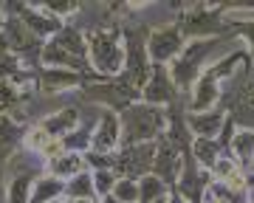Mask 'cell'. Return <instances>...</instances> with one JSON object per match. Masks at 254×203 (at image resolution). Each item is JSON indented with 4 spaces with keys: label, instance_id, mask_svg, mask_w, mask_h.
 <instances>
[{
    "label": "cell",
    "instance_id": "obj_1",
    "mask_svg": "<svg viewBox=\"0 0 254 203\" xmlns=\"http://www.w3.org/2000/svg\"><path fill=\"white\" fill-rule=\"evenodd\" d=\"M88 40V65L91 74L99 79H119L125 71V28L119 26H102L85 31Z\"/></svg>",
    "mask_w": 254,
    "mask_h": 203
},
{
    "label": "cell",
    "instance_id": "obj_2",
    "mask_svg": "<svg viewBox=\"0 0 254 203\" xmlns=\"http://www.w3.org/2000/svg\"><path fill=\"white\" fill-rule=\"evenodd\" d=\"M119 121H122V147H130V144H155V141L167 136V127H170V116L161 107H153V104H144L138 99L133 102L130 107L119 113Z\"/></svg>",
    "mask_w": 254,
    "mask_h": 203
},
{
    "label": "cell",
    "instance_id": "obj_3",
    "mask_svg": "<svg viewBox=\"0 0 254 203\" xmlns=\"http://www.w3.org/2000/svg\"><path fill=\"white\" fill-rule=\"evenodd\" d=\"M220 43H223V37H203V40H190L184 46L181 54L167 65L178 91H187V93L192 91V85L198 82V76L206 71V59L212 54V48H218Z\"/></svg>",
    "mask_w": 254,
    "mask_h": 203
},
{
    "label": "cell",
    "instance_id": "obj_4",
    "mask_svg": "<svg viewBox=\"0 0 254 203\" xmlns=\"http://www.w3.org/2000/svg\"><path fill=\"white\" fill-rule=\"evenodd\" d=\"M125 48H127L125 71H122L119 79L130 91H136L141 96V88L153 74V62H150V54H147V28H138V26L125 28Z\"/></svg>",
    "mask_w": 254,
    "mask_h": 203
},
{
    "label": "cell",
    "instance_id": "obj_5",
    "mask_svg": "<svg viewBox=\"0 0 254 203\" xmlns=\"http://www.w3.org/2000/svg\"><path fill=\"white\" fill-rule=\"evenodd\" d=\"M184 40H203V37H220L223 34V6H192L178 20Z\"/></svg>",
    "mask_w": 254,
    "mask_h": 203
},
{
    "label": "cell",
    "instance_id": "obj_6",
    "mask_svg": "<svg viewBox=\"0 0 254 203\" xmlns=\"http://www.w3.org/2000/svg\"><path fill=\"white\" fill-rule=\"evenodd\" d=\"M184 46H187V40H184L178 23L155 26L147 31V54H150L153 65H170L184 51Z\"/></svg>",
    "mask_w": 254,
    "mask_h": 203
},
{
    "label": "cell",
    "instance_id": "obj_7",
    "mask_svg": "<svg viewBox=\"0 0 254 203\" xmlns=\"http://www.w3.org/2000/svg\"><path fill=\"white\" fill-rule=\"evenodd\" d=\"M153 161H155V144H130L122 147L113 155V172L119 178H144L153 172Z\"/></svg>",
    "mask_w": 254,
    "mask_h": 203
},
{
    "label": "cell",
    "instance_id": "obj_8",
    "mask_svg": "<svg viewBox=\"0 0 254 203\" xmlns=\"http://www.w3.org/2000/svg\"><path fill=\"white\" fill-rule=\"evenodd\" d=\"M141 102L153 104V107H161V110H170L173 104L181 102V91L175 88L167 65H153V74H150L147 85L141 88Z\"/></svg>",
    "mask_w": 254,
    "mask_h": 203
},
{
    "label": "cell",
    "instance_id": "obj_9",
    "mask_svg": "<svg viewBox=\"0 0 254 203\" xmlns=\"http://www.w3.org/2000/svg\"><path fill=\"white\" fill-rule=\"evenodd\" d=\"M6 9H9L14 17H20V23H23L37 40H43V43H48L51 37H57V34L68 26V23H63V20L51 17V14L43 9V3H31V6L17 3V6H6Z\"/></svg>",
    "mask_w": 254,
    "mask_h": 203
},
{
    "label": "cell",
    "instance_id": "obj_10",
    "mask_svg": "<svg viewBox=\"0 0 254 203\" xmlns=\"http://www.w3.org/2000/svg\"><path fill=\"white\" fill-rule=\"evenodd\" d=\"M91 150L99 152V155H116L122 150V121H119V113L102 110L99 121L93 124V133H91Z\"/></svg>",
    "mask_w": 254,
    "mask_h": 203
},
{
    "label": "cell",
    "instance_id": "obj_11",
    "mask_svg": "<svg viewBox=\"0 0 254 203\" xmlns=\"http://www.w3.org/2000/svg\"><path fill=\"white\" fill-rule=\"evenodd\" d=\"M85 82H88V76L73 74V71H54V68H40L37 71V93L46 96V99H57V96H63L73 88L82 91Z\"/></svg>",
    "mask_w": 254,
    "mask_h": 203
},
{
    "label": "cell",
    "instance_id": "obj_12",
    "mask_svg": "<svg viewBox=\"0 0 254 203\" xmlns=\"http://www.w3.org/2000/svg\"><path fill=\"white\" fill-rule=\"evenodd\" d=\"M181 164H184V152L175 147L173 141L161 136L155 141V161H153V175H158L164 184L175 189L178 184V175H181Z\"/></svg>",
    "mask_w": 254,
    "mask_h": 203
},
{
    "label": "cell",
    "instance_id": "obj_13",
    "mask_svg": "<svg viewBox=\"0 0 254 203\" xmlns=\"http://www.w3.org/2000/svg\"><path fill=\"white\" fill-rule=\"evenodd\" d=\"M220 99H223V82H218L212 74L203 71L190 91L187 113H209V110H215V107H220Z\"/></svg>",
    "mask_w": 254,
    "mask_h": 203
},
{
    "label": "cell",
    "instance_id": "obj_14",
    "mask_svg": "<svg viewBox=\"0 0 254 203\" xmlns=\"http://www.w3.org/2000/svg\"><path fill=\"white\" fill-rule=\"evenodd\" d=\"M209 175H212L215 184H223L229 189H235V192H252V178H249V172L232 155L220 158L218 164L209 169Z\"/></svg>",
    "mask_w": 254,
    "mask_h": 203
},
{
    "label": "cell",
    "instance_id": "obj_15",
    "mask_svg": "<svg viewBox=\"0 0 254 203\" xmlns=\"http://www.w3.org/2000/svg\"><path fill=\"white\" fill-rule=\"evenodd\" d=\"M34 124H40L51 139H68L73 130L82 124V116H79V107L65 104V107H57L54 113H48L46 119L34 121Z\"/></svg>",
    "mask_w": 254,
    "mask_h": 203
},
{
    "label": "cell",
    "instance_id": "obj_16",
    "mask_svg": "<svg viewBox=\"0 0 254 203\" xmlns=\"http://www.w3.org/2000/svg\"><path fill=\"white\" fill-rule=\"evenodd\" d=\"M229 113L215 107L209 113H187V127H190L192 139H220V133L226 127Z\"/></svg>",
    "mask_w": 254,
    "mask_h": 203
},
{
    "label": "cell",
    "instance_id": "obj_17",
    "mask_svg": "<svg viewBox=\"0 0 254 203\" xmlns=\"http://www.w3.org/2000/svg\"><path fill=\"white\" fill-rule=\"evenodd\" d=\"M226 155H232L252 175V169H254V130L252 127H240L237 124L235 136H232V141L226 147Z\"/></svg>",
    "mask_w": 254,
    "mask_h": 203
},
{
    "label": "cell",
    "instance_id": "obj_18",
    "mask_svg": "<svg viewBox=\"0 0 254 203\" xmlns=\"http://www.w3.org/2000/svg\"><path fill=\"white\" fill-rule=\"evenodd\" d=\"M37 175H43V172H11V175H6L3 201L6 203H28L31 201V186H34Z\"/></svg>",
    "mask_w": 254,
    "mask_h": 203
},
{
    "label": "cell",
    "instance_id": "obj_19",
    "mask_svg": "<svg viewBox=\"0 0 254 203\" xmlns=\"http://www.w3.org/2000/svg\"><path fill=\"white\" fill-rule=\"evenodd\" d=\"M60 198H65V181L48 175V172H43V175L34 178L31 201L28 203H51V201H60Z\"/></svg>",
    "mask_w": 254,
    "mask_h": 203
},
{
    "label": "cell",
    "instance_id": "obj_20",
    "mask_svg": "<svg viewBox=\"0 0 254 203\" xmlns=\"http://www.w3.org/2000/svg\"><path fill=\"white\" fill-rule=\"evenodd\" d=\"M190 152H192V158H195V164H198L200 169H206V172L226 155V150L220 147V141H215V139H192Z\"/></svg>",
    "mask_w": 254,
    "mask_h": 203
},
{
    "label": "cell",
    "instance_id": "obj_21",
    "mask_svg": "<svg viewBox=\"0 0 254 203\" xmlns=\"http://www.w3.org/2000/svg\"><path fill=\"white\" fill-rule=\"evenodd\" d=\"M82 169H85V155H76V152H65V155H60V158H54V161L46 164L48 175L60 178L65 184H68L73 175H79Z\"/></svg>",
    "mask_w": 254,
    "mask_h": 203
},
{
    "label": "cell",
    "instance_id": "obj_22",
    "mask_svg": "<svg viewBox=\"0 0 254 203\" xmlns=\"http://www.w3.org/2000/svg\"><path fill=\"white\" fill-rule=\"evenodd\" d=\"M170 195H173V189L153 172L138 178V203H167Z\"/></svg>",
    "mask_w": 254,
    "mask_h": 203
},
{
    "label": "cell",
    "instance_id": "obj_23",
    "mask_svg": "<svg viewBox=\"0 0 254 203\" xmlns=\"http://www.w3.org/2000/svg\"><path fill=\"white\" fill-rule=\"evenodd\" d=\"M96 198V186H93V172L82 169L79 175H73L65 184V201H93ZM99 201V198H96Z\"/></svg>",
    "mask_w": 254,
    "mask_h": 203
},
{
    "label": "cell",
    "instance_id": "obj_24",
    "mask_svg": "<svg viewBox=\"0 0 254 203\" xmlns=\"http://www.w3.org/2000/svg\"><path fill=\"white\" fill-rule=\"evenodd\" d=\"M232 119H235L240 127L254 130V82H249L243 91L237 93L235 107H232Z\"/></svg>",
    "mask_w": 254,
    "mask_h": 203
},
{
    "label": "cell",
    "instance_id": "obj_25",
    "mask_svg": "<svg viewBox=\"0 0 254 203\" xmlns=\"http://www.w3.org/2000/svg\"><path fill=\"white\" fill-rule=\"evenodd\" d=\"M91 133H93V124H79L68 139H63L65 141V152H76V155L91 152Z\"/></svg>",
    "mask_w": 254,
    "mask_h": 203
},
{
    "label": "cell",
    "instance_id": "obj_26",
    "mask_svg": "<svg viewBox=\"0 0 254 203\" xmlns=\"http://www.w3.org/2000/svg\"><path fill=\"white\" fill-rule=\"evenodd\" d=\"M48 139H51V136H48L40 124H28L26 133H23V150L40 158V152H43V147L48 144Z\"/></svg>",
    "mask_w": 254,
    "mask_h": 203
},
{
    "label": "cell",
    "instance_id": "obj_27",
    "mask_svg": "<svg viewBox=\"0 0 254 203\" xmlns=\"http://www.w3.org/2000/svg\"><path fill=\"white\" fill-rule=\"evenodd\" d=\"M110 195L119 203H138V181H133V178H119Z\"/></svg>",
    "mask_w": 254,
    "mask_h": 203
},
{
    "label": "cell",
    "instance_id": "obj_28",
    "mask_svg": "<svg viewBox=\"0 0 254 203\" xmlns=\"http://www.w3.org/2000/svg\"><path fill=\"white\" fill-rule=\"evenodd\" d=\"M232 26H235V34L246 43L249 56L254 59V17H235L232 20Z\"/></svg>",
    "mask_w": 254,
    "mask_h": 203
},
{
    "label": "cell",
    "instance_id": "obj_29",
    "mask_svg": "<svg viewBox=\"0 0 254 203\" xmlns=\"http://www.w3.org/2000/svg\"><path fill=\"white\" fill-rule=\"evenodd\" d=\"M119 175L113 172V169H96L93 172V186H96V198H108L110 192H113V186H116Z\"/></svg>",
    "mask_w": 254,
    "mask_h": 203
},
{
    "label": "cell",
    "instance_id": "obj_30",
    "mask_svg": "<svg viewBox=\"0 0 254 203\" xmlns=\"http://www.w3.org/2000/svg\"><path fill=\"white\" fill-rule=\"evenodd\" d=\"M65 155V141L63 139H48V144L43 147V152H40V161L43 164H48V161H54V158Z\"/></svg>",
    "mask_w": 254,
    "mask_h": 203
},
{
    "label": "cell",
    "instance_id": "obj_31",
    "mask_svg": "<svg viewBox=\"0 0 254 203\" xmlns=\"http://www.w3.org/2000/svg\"><path fill=\"white\" fill-rule=\"evenodd\" d=\"M200 203H223V201H220V198H215V195L206 189V192H203V198H200Z\"/></svg>",
    "mask_w": 254,
    "mask_h": 203
},
{
    "label": "cell",
    "instance_id": "obj_32",
    "mask_svg": "<svg viewBox=\"0 0 254 203\" xmlns=\"http://www.w3.org/2000/svg\"><path fill=\"white\" fill-rule=\"evenodd\" d=\"M6 17H9V11H6V6H0V31H3V23H6Z\"/></svg>",
    "mask_w": 254,
    "mask_h": 203
},
{
    "label": "cell",
    "instance_id": "obj_33",
    "mask_svg": "<svg viewBox=\"0 0 254 203\" xmlns=\"http://www.w3.org/2000/svg\"><path fill=\"white\" fill-rule=\"evenodd\" d=\"M167 203H187V201H184V198H178V195L173 192V195H170V201H167Z\"/></svg>",
    "mask_w": 254,
    "mask_h": 203
},
{
    "label": "cell",
    "instance_id": "obj_34",
    "mask_svg": "<svg viewBox=\"0 0 254 203\" xmlns=\"http://www.w3.org/2000/svg\"><path fill=\"white\" fill-rule=\"evenodd\" d=\"M99 203H119V201H116V198H113V195H108V198H102Z\"/></svg>",
    "mask_w": 254,
    "mask_h": 203
},
{
    "label": "cell",
    "instance_id": "obj_35",
    "mask_svg": "<svg viewBox=\"0 0 254 203\" xmlns=\"http://www.w3.org/2000/svg\"><path fill=\"white\" fill-rule=\"evenodd\" d=\"M68 203H99V201L93 198V201H68Z\"/></svg>",
    "mask_w": 254,
    "mask_h": 203
},
{
    "label": "cell",
    "instance_id": "obj_36",
    "mask_svg": "<svg viewBox=\"0 0 254 203\" xmlns=\"http://www.w3.org/2000/svg\"><path fill=\"white\" fill-rule=\"evenodd\" d=\"M249 203H254V184H252V192H249Z\"/></svg>",
    "mask_w": 254,
    "mask_h": 203
},
{
    "label": "cell",
    "instance_id": "obj_37",
    "mask_svg": "<svg viewBox=\"0 0 254 203\" xmlns=\"http://www.w3.org/2000/svg\"><path fill=\"white\" fill-rule=\"evenodd\" d=\"M51 203H68V201H65V198H60V201H51Z\"/></svg>",
    "mask_w": 254,
    "mask_h": 203
}]
</instances>
